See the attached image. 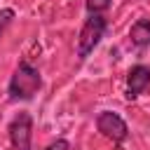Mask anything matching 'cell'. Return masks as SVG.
Listing matches in <instances>:
<instances>
[{"label": "cell", "instance_id": "9", "mask_svg": "<svg viewBox=\"0 0 150 150\" xmlns=\"http://www.w3.org/2000/svg\"><path fill=\"white\" fill-rule=\"evenodd\" d=\"M45 150H70V143H68L66 138H56V141H52Z\"/></svg>", "mask_w": 150, "mask_h": 150}, {"label": "cell", "instance_id": "7", "mask_svg": "<svg viewBox=\"0 0 150 150\" xmlns=\"http://www.w3.org/2000/svg\"><path fill=\"white\" fill-rule=\"evenodd\" d=\"M110 5H112V0H87L84 2L89 14H103V12L110 9Z\"/></svg>", "mask_w": 150, "mask_h": 150}, {"label": "cell", "instance_id": "3", "mask_svg": "<svg viewBox=\"0 0 150 150\" xmlns=\"http://www.w3.org/2000/svg\"><path fill=\"white\" fill-rule=\"evenodd\" d=\"M7 134H9V143L14 150H30V141H33V117L26 110H19L12 122L7 124Z\"/></svg>", "mask_w": 150, "mask_h": 150}, {"label": "cell", "instance_id": "5", "mask_svg": "<svg viewBox=\"0 0 150 150\" xmlns=\"http://www.w3.org/2000/svg\"><path fill=\"white\" fill-rule=\"evenodd\" d=\"M150 87V68L145 63H136L127 73V98L134 101L138 98L145 89Z\"/></svg>", "mask_w": 150, "mask_h": 150}, {"label": "cell", "instance_id": "6", "mask_svg": "<svg viewBox=\"0 0 150 150\" xmlns=\"http://www.w3.org/2000/svg\"><path fill=\"white\" fill-rule=\"evenodd\" d=\"M129 40L134 47L143 49V47H150V19H138L134 21V26L129 28Z\"/></svg>", "mask_w": 150, "mask_h": 150}, {"label": "cell", "instance_id": "8", "mask_svg": "<svg viewBox=\"0 0 150 150\" xmlns=\"http://www.w3.org/2000/svg\"><path fill=\"white\" fill-rule=\"evenodd\" d=\"M12 21H14V9H9V7L0 9V35L5 33V28H7Z\"/></svg>", "mask_w": 150, "mask_h": 150}, {"label": "cell", "instance_id": "2", "mask_svg": "<svg viewBox=\"0 0 150 150\" xmlns=\"http://www.w3.org/2000/svg\"><path fill=\"white\" fill-rule=\"evenodd\" d=\"M105 28H108V21H105V16H101V14H89V19L82 23V28H80V35H77V59L80 61H84L96 47H98V42L103 40V35H105Z\"/></svg>", "mask_w": 150, "mask_h": 150}, {"label": "cell", "instance_id": "4", "mask_svg": "<svg viewBox=\"0 0 150 150\" xmlns=\"http://www.w3.org/2000/svg\"><path fill=\"white\" fill-rule=\"evenodd\" d=\"M96 129H98L105 138H110L112 143H122V141H127V136H129L127 122H124L117 112H112V110H101V112L96 115Z\"/></svg>", "mask_w": 150, "mask_h": 150}, {"label": "cell", "instance_id": "1", "mask_svg": "<svg viewBox=\"0 0 150 150\" xmlns=\"http://www.w3.org/2000/svg\"><path fill=\"white\" fill-rule=\"evenodd\" d=\"M42 89V75L35 66H30L28 61H19V66L14 68L9 84H7V96L9 101H30L38 91Z\"/></svg>", "mask_w": 150, "mask_h": 150}]
</instances>
